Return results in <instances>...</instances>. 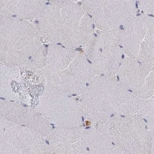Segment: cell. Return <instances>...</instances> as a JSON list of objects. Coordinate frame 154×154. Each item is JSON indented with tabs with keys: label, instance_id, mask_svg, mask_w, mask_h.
Returning a JSON list of instances; mask_svg holds the SVG:
<instances>
[{
	"label": "cell",
	"instance_id": "6da1fadb",
	"mask_svg": "<svg viewBox=\"0 0 154 154\" xmlns=\"http://www.w3.org/2000/svg\"><path fill=\"white\" fill-rule=\"evenodd\" d=\"M38 16V32L46 40L67 46L85 45L93 33V19L84 8L69 1H51Z\"/></svg>",
	"mask_w": 154,
	"mask_h": 154
},
{
	"label": "cell",
	"instance_id": "7a4b0ae2",
	"mask_svg": "<svg viewBox=\"0 0 154 154\" xmlns=\"http://www.w3.org/2000/svg\"><path fill=\"white\" fill-rule=\"evenodd\" d=\"M85 119L92 126L118 115L138 113L141 100L113 77L96 76L80 96Z\"/></svg>",
	"mask_w": 154,
	"mask_h": 154
},
{
	"label": "cell",
	"instance_id": "3957f363",
	"mask_svg": "<svg viewBox=\"0 0 154 154\" xmlns=\"http://www.w3.org/2000/svg\"><path fill=\"white\" fill-rule=\"evenodd\" d=\"M41 38L33 25L13 17L1 16V61L22 69L46 66Z\"/></svg>",
	"mask_w": 154,
	"mask_h": 154
},
{
	"label": "cell",
	"instance_id": "277c9868",
	"mask_svg": "<svg viewBox=\"0 0 154 154\" xmlns=\"http://www.w3.org/2000/svg\"><path fill=\"white\" fill-rule=\"evenodd\" d=\"M75 96L45 85L34 109L57 126L82 127L85 120L83 107L80 98Z\"/></svg>",
	"mask_w": 154,
	"mask_h": 154
},
{
	"label": "cell",
	"instance_id": "5b68a950",
	"mask_svg": "<svg viewBox=\"0 0 154 154\" xmlns=\"http://www.w3.org/2000/svg\"><path fill=\"white\" fill-rule=\"evenodd\" d=\"M93 126L128 154H137L149 132L145 120L138 113L115 116Z\"/></svg>",
	"mask_w": 154,
	"mask_h": 154
},
{
	"label": "cell",
	"instance_id": "8992f818",
	"mask_svg": "<svg viewBox=\"0 0 154 154\" xmlns=\"http://www.w3.org/2000/svg\"><path fill=\"white\" fill-rule=\"evenodd\" d=\"M85 54L94 74L113 77L122 65V50L116 37L109 32L93 35L85 45Z\"/></svg>",
	"mask_w": 154,
	"mask_h": 154
},
{
	"label": "cell",
	"instance_id": "52a82bcc",
	"mask_svg": "<svg viewBox=\"0 0 154 154\" xmlns=\"http://www.w3.org/2000/svg\"><path fill=\"white\" fill-rule=\"evenodd\" d=\"M83 8L102 32H110L121 27L134 17V1H82Z\"/></svg>",
	"mask_w": 154,
	"mask_h": 154
},
{
	"label": "cell",
	"instance_id": "ba28073f",
	"mask_svg": "<svg viewBox=\"0 0 154 154\" xmlns=\"http://www.w3.org/2000/svg\"><path fill=\"white\" fill-rule=\"evenodd\" d=\"M94 75L90 63L85 56L78 53L67 67L45 76V79L47 85L73 96H80L94 77Z\"/></svg>",
	"mask_w": 154,
	"mask_h": 154
},
{
	"label": "cell",
	"instance_id": "9c48e42d",
	"mask_svg": "<svg viewBox=\"0 0 154 154\" xmlns=\"http://www.w3.org/2000/svg\"><path fill=\"white\" fill-rule=\"evenodd\" d=\"M117 74L119 82L140 100L154 96V67L127 56Z\"/></svg>",
	"mask_w": 154,
	"mask_h": 154
},
{
	"label": "cell",
	"instance_id": "30bf717a",
	"mask_svg": "<svg viewBox=\"0 0 154 154\" xmlns=\"http://www.w3.org/2000/svg\"><path fill=\"white\" fill-rule=\"evenodd\" d=\"M1 139L7 141L21 154H49L48 144L45 137L2 117Z\"/></svg>",
	"mask_w": 154,
	"mask_h": 154
},
{
	"label": "cell",
	"instance_id": "8fae6325",
	"mask_svg": "<svg viewBox=\"0 0 154 154\" xmlns=\"http://www.w3.org/2000/svg\"><path fill=\"white\" fill-rule=\"evenodd\" d=\"M1 117L46 137L53 129L51 123L35 109L19 102L1 100Z\"/></svg>",
	"mask_w": 154,
	"mask_h": 154
},
{
	"label": "cell",
	"instance_id": "7c38bea8",
	"mask_svg": "<svg viewBox=\"0 0 154 154\" xmlns=\"http://www.w3.org/2000/svg\"><path fill=\"white\" fill-rule=\"evenodd\" d=\"M150 17L143 14L134 16L119 29L110 31L128 57L137 58L140 45L147 31Z\"/></svg>",
	"mask_w": 154,
	"mask_h": 154
},
{
	"label": "cell",
	"instance_id": "4fadbf2b",
	"mask_svg": "<svg viewBox=\"0 0 154 154\" xmlns=\"http://www.w3.org/2000/svg\"><path fill=\"white\" fill-rule=\"evenodd\" d=\"M83 128L57 126L45 137L49 154H67L82 139Z\"/></svg>",
	"mask_w": 154,
	"mask_h": 154
},
{
	"label": "cell",
	"instance_id": "5bb4252c",
	"mask_svg": "<svg viewBox=\"0 0 154 154\" xmlns=\"http://www.w3.org/2000/svg\"><path fill=\"white\" fill-rule=\"evenodd\" d=\"M82 139L91 154H128L93 126L84 129Z\"/></svg>",
	"mask_w": 154,
	"mask_h": 154
},
{
	"label": "cell",
	"instance_id": "9a60e30c",
	"mask_svg": "<svg viewBox=\"0 0 154 154\" xmlns=\"http://www.w3.org/2000/svg\"><path fill=\"white\" fill-rule=\"evenodd\" d=\"M45 1H1V16H16L21 19L38 17Z\"/></svg>",
	"mask_w": 154,
	"mask_h": 154
},
{
	"label": "cell",
	"instance_id": "2e32d148",
	"mask_svg": "<svg viewBox=\"0 0 154 154\" xmlns=\"http://www.w3.org/2000/svg\"><path fill=\"white\" fill-rule=\"evenodd\" d=\"M137 59L154 67V19L151 17L147 33L140 45Z\"/></svg>",
	"mask_w": 154,
	"mask_h": 154
},
{
	"label": "cell",
	"instance_id": "e0dca14e",
	"mask_svg": "<svg viewBox=\"0 0 154 154\" xmlns=\"http://www.w3.org/2000/svg\"><path fill=\"white\" fill-rule=\"evenodd\" d=\"M138 113L145 120L149 131L154 134V99L141 100Z\"/></svg>",
	"mask_w": 154,
	"mask_h": 154
},
{
	"label": "cell",
	"instance_id": "ac0fdd59",
	"mask_svg": "<svg viewBox=\"0 0 154 154\" xmlns=\"http://www.w3.org/2000/svg\"><path fill=\"white\" fill-rule=\"evenodd\" d=\"M137 154H154V134L150 131Z\"/></svg>",
	"mask_w": 154,
	"mask_h": 154
},
{
	"label": "cell",
	"instance_id": "d6986e66",
	"mask_svg": "<svg viewBox=\"0 0 154 154\" xmlns=\"http://www.w3.org/2000/svg\"><path fill=\"white\" fill-rule=\"evenodd\" d=\"M67 154H91L83 139L77 142L73 149Z\"/></svg>",
	"mask_w": 154,
	"mask_h": 154
},
{
	"label": "cell",
	"instance_id": "ffe728a7",
	"mask_svg": "<svg viewBox=\"0 0 154 154\" xmlns=\"http://www.w3.org/2000/svg\"><path fill=\"white\" fill-rule=\"evenodd\" d=\"M0 154H21L7 141L1 139V150Z\"/></svg>",
	"mask_w": 154,
	"mask_h": 154
}]
</instances>
